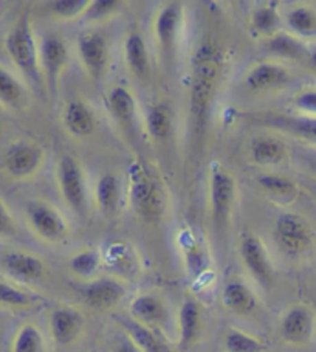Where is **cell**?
<instances>
[{"mask_svg": "<svg viewBox=\"0 0 316 352\" xmlns=\"http://www.w3.org/2000/svg\"><path fill=\"white\" fill-rule=\"evenodd\" d=\"M5 48L8 56L14 65L25 75L30 81L41 84V70L38 48H36L32 23L27 16H22L16 25L11 28L7 39H5Z\"/></svg>", "mask_w": 316, "mask_h": 352, "instance_id": "obj_1", "label": "cell"}, {"mask_svg": "<svg viewBox=\"0 0 316 352\" xmlns=\"http://www.w3.org/2000/svg\"><path fill=\"white\" fill-rule=\"evenodd\" d=\"M131 200L144 221H157L165 210V192L160 182L143 165L131 168Z\"/></svg>", "mask_w": 316, "mask_h": 352, "instance_id": "obj_2", "label": "cell"}, {"mask_svg": "<svg viewBox=\"0 0 316 352\" xmlns=\"http://www.w3.org/2000/svg\"><path fill=\"white\" fill-rule=\"evenodd\" d=\"M217 78V64L212 54L206 50L199 53L197 63L194 65L192 82H191V117L199 127H202L206 123L208 117L212 94L216 87Z\"/></svg>", "mask_w": 316, "mask_h": 352, "instance_id": "obj_3", "label": "cell"}, {"mask_svg": "<svg viewBox=\"0 0 316 352\" xmlns=\"http://www.w3.org/2000/svg\"><path fill=\"white\" fill-rule=\"evenodd\" d=\"M275 241L282 253L290 258H297L313 247L315 233L302 216L284 213L275 223Z\"/></svg>", "mask_w": 316, "mask_h": 352, "instance_id": "obj_4", "label": "cell"}, {"mask_svg": "<svg viewBox=\"0 0 316 352\" xmlns=\"http://www.w3.org/2000/svg\"><path fill=\"white\" fill-rule=\"evenodd\" d=\"M25 213L30 228L41 239L47 242H60L69 234V227H67L64 217L45 202H39V200L28 202Z\"/></svg>", "mask_w": 316, "mask_h": 352, "instance_id": "obj_5", "label": "cell"}, {"mask_svg": "<svg viewBox=\"0 0 316 352\" xmlns=\"http://www.w3.org/2000/svg\"><path fill=\"white\" fill-rule=\"evenodd\" d=\"M279 333L284 342L291 346L308 344L315 333V314L312 309L306 305L291 306L282 315Z\"/></svg>", "mask_w": 316, "mask_h": 352, "instance_id": "obj_6", "label": "cell"}, {"mask_svg": "<svg viewBox=\"0 0 316 352\" xmlns=\"http://www.w3.org/2000/svg\"><path fill=\"white\" fill-rule=\"evenodd\" d=\"M58 180L65 202L76 213L86 208V184L79 163L71 155H64L58 166Z\"/></svg>", "mask_w": 316, "mask_h": 352, "instance_id": "obj_7", "label": "cell"}, {"mask_svg": "<svg viewBox=\"0 0 316 352\" xmlns=\"http://www.w3.org/2000/svg\"><path fill=\"white\" fill-rule=\"evenodd\" d=\"M81 296L87 306L107 311L120 305L126 296V287L113 276L93 278L81 287Z\"/></svg>", "mask_w": 316, "mask_h": 352, "instance_id": "obj_8", "label": "cell"}, {"mask_svg": "<svg viewBox=\"0 0 316 352\" xmlns=\"http://www.w3.org/2000/svg\"><path fill=\"white\" fill-rule=\"evenodd\" d=\"M44 160L42 149L36 143H14L5 154V171L16 180H27L39 171Z\"/></svg>", "mask_w": 316, "mask_h": 352, "instance_id": "obj_9", "label": "cell"}, {"mask_svg": "<svg viewBox=\"0 0 316 352\" xmlns=\"http://www.w3.org/2000/svg\"><path fill=\"white\" fill-rule=\"evenodd\" d=\"M239 252L242 263L247 267L248 273L259 284H264V286L270 284L273 275H275V270H273L271 259L262 241L254 234H247L240 241Z\"/></svg>", "mask_w": 316, "mask_h": 352, "instance_id": "obj_10", "label": "cell"}, {"mask_svg": "<svg viewBox=\"0 0 316 352\" xmlns=\"http://www.w3.org/2000/svg\"><path fill=\"white\" fill-rule=\"evenodd\" d=\"M131 318L143 326L149 327L158 336H163L168 324V309L161 298L152 294L138 295L132 300L129 306Z\"/></svg>", "mask_w": 316, "mask_h": 352, "instance_id": "obj_11", "label": "cell"}, {"mask_svg": "<svg viewBox=\"0 0 316 352\" xmlns=\"http://www.w3.org/2000/svg\"><path fill=\"white\" fill-rule=\"evenodd\" d=\"M236 182L222 168L214 169L211 175V210L217 223L227 221L234 204Z\"/></svg>", "mask_w": 316, "mask_h": 352, "instance_id": "obj_12", "label": "cell"}, {"mask_svg": "<svg viewBox=\"0 0 316 352\" xmlns=\"http://www.w3.org/2000/svg\"><path fill=\"white\" fill-rule=\"evenodd\" d=\"M84 329V318L73 307H58L50 315V333L58 344H70Z\"/></svg>", "mask_w": 316, "mask_h": 352, "instance_id": "obj_13", "label": "cell"}, {"mask_svg": "<svg viewBox=\"0 0 316 352\" xmlns=\"http://www.w3.org/2000/svg\"><path fill=\"white\" fill-rule=\"evenodd\" d=\"M2 265L11 278L21 283H34L44 276L45 265L42 261L27 252H10L3 256Z\"/></svg>", "mask_w": 316, "mask_h": 352, "instance_id": "obj_14", "label": "cell"}, {"mask_svg": "<svg viewBox=\"0 0 316 352\" xmlns=\"http://www.w3.org/2000/svg\"><path fill=\"white\" fill-rule=\"evenodd\" d=\"M79 56H81L86 69L95 78L104 74L109 63V47L106 39L100 33H89L79 38L78 42Z\"/></svg>", "mask_w": 316, "mask_h": 352, "instance_id": "obj_15", "label": "cell"}, {"mask_svg": "<svg viewBox=\"0 0 316 352\" xmlns=\"http://www.w3.org/2000/svg\"><path fill=\"white\" fill-rule=\"evenodd\" d=\"M69 58L65 42L58 36H47L41 45V63L44 67L47 81L54 89L59 81L60 72L64 70Z\"/></svg>", "mask_w": 316, "mask_h": 352, "instance_id": "obj_16", "label": "cell"}, {"mask_svg": "<svg viewBox=\"0 0 316 352\" xmlns=\"http://www.w3.org/2000/svg\"><path fill=\"white\" fill-rule=\"evenodd\" d=\"M203 326V312L197 301L186 300L179 311V346L188 349L196 344Z\"/></svg>", "mask_w": 316, "mask_h": 352, "instance_id": "obj_17", "label": "cell"}, {"mask_svg": "<svg viewBox=\"0 0 316 352\" xmlns=\"http://www.w3.org/2000/svg\"><path fill=\"white\" fill-rule=\"evenodd\" d=\"M222 301L228 311L239 315L251 314L258 307L256 295L253 294V290L245 283L239 281V279H231L225 284L222 290Z\"/></svg>", "mask_w": 316, "mask_h": 352, "instance_id": "obj_18", "label": "cell"}, {"mask_svg": "<svg viewBox=\"0 0 316 352\" xmlns=\"http://www.w3.org/2000/svg\"><path fill=\"white\" fill-rule=\"evenodd\" d=\"M289 72L287 69H284L282 65L262 63L253 67V69L248 72L245 84L248 89L260 92V90H270L284 86V84L289 82Z\"/></svg>", "mask_w": 316, "mask_h": 352, "instance_id": "obj_19", "label": "cell"}, {"mask_svg": "<svg viewBox=\"0 0 316 352\" xmlns=\"http://www.w3.org/2000/svg\"><path fill=\"white\" fill-rule=\"evenodd\" d=\"M118 321L123 326L126 336L143 352H171V348L165 342V338L149 329V327L143 326L131 317H121Z\"/></svg>", "mask_w": 316, "mask_h": 352, "instance_id": "obj_20", "label": "cell"}, {"mask_svg": "<svg viewBox=\"0 0 316 352\" xmlns=\"http://www.w3.org/2000/svg\"><path fill=\"white\" fill-rule=\"evenodd\" d=\"M64 123L75 137H89L95 132L96 120L90 107L82 101H71L65 107Z\"/></svg>", "mask_w": 316, "mask_h": 352, "instance_id": "obj_21", "label": "cell"}, {"mask_svg": "<svg viewBox=\"0 0 316 352\" xmlns=\"http://www.w3.org/2000/svg\"><path fill=\"white\" fill-rule=\"evenodd\" d=\"M181 21V8L177 3H171L160 11L155 23V33L163 48H171L177 38Z\"/></svg>", "mask_w": 316, "mask_h": 352, "instance_id": "obj_22", "label": "cell"}, {"mask_svg": "<svg viewBox=\"0 0 316 352\" xmlns=\"http://www.w3.org/2000/svg\"><path fill=\"white\" fill-rule=\"evenodd\" d=\"M11 352H47L44 333L36 324H22L11 342Z\"/></svg>", "mask_w": 316, "mask_h": 352, "instance_id": "obj_23", "label": "cell"}, {"mask_svg": "<svg viewBox=\"0 0 316 352\" xmlns=\"http://www.w3.org/2000/svg\"><path fill=\"white\" fill-rule=\"evenodd\" d=\"M126 63L133 74L138 76H144L149 72V54L148 48L142 36L138 33H132L126 39L124 44Z\"/></svg>", "mask_w": 316, "mask_h": 352, "instance_id": "obj_24", "label": "cell"}, {"mask_svg": "<svg viewBox=\"0 0 316 352\" xmlns=\"http://www.w3.org/2000/svg\"><path fill=\"white\" fill-rule=\"evenodd\" d=\"M109 106L115 118L123 124H131L135 117V100L124 87H115L109 95Z\"/></svg>", "mask_w": 316, "mask_h": 352, "instance_id": "obj_25", "label": "cell"}, {"mask_svg": "<svg viewBox=\"0 0 316 352\" xmlns=\"http://www.w3.org/2000/svg\"><path fill=\"white\" fill-rule=\"evenodd\" d=\"M284 144L270 137L256 140L251 148V157L258 165H275V163H279L284 159Z\"/></svg>", "mask_w": 316, "mask_h": 352, "instance_id": "obj_26", "label": "cell"}, {"mask_svg": "<svg viewBox=\"0 0 316 352\" xmlns=\"http://www.w3.org/2000/svg\"><path fill=\"white\" fill-rule=\"evenodd\" d=\"M69 267L73 275H76L78 278L92 279L101 267V254L96 250H92V248L81 250L73 254Z\"/></svg>", "mask_w": 316, "mask_h": 352, "instance_id": "obj_27", "label": "cell"}, {"mask_svg": "<svg viewBox=\"0 0 316 352\" xmlns=\"http://www.w3.org/2000/svg\"><path fill=\"white\" fill-rule=\"evenodd\" d=\"M225 352H265L267 346L259 338L240 329H231L225 336Z\"/></svg>", "mask_w": 316, "mask_h": 352, "instance_id": "obj_28", "label": "cell"}, {"mask_svg": "<svg viewBox=\"0 0 316 352\" xmlns=\"http://www.w3.org/2000/svg\"><path fill=\"white\" fill-rule=\"evenodd\" d=\"M120 199V185L118 179L112 174H106L100 179L96 185V200H98L100 208L104 213H113L117 208Z\"/></svg>", "mask_w": 316, "mask_h": 352, "instance_id": "obj_29", "label": "cell"}, {"mask_svg": "<svg viewBox=\"0 0 316 352\" xmlns=\"http://www.w3.org/2000/svg\"><path fill=\"white\" fill-rule=\"evenodd\" d=\"M287 22L296 34L306 36V38L316 36V13L313 10L307 7L291 10L287 16Z\"/></svg>", "mask_w": 316, "mask_h": 352, "instance_id": "obj_30", "label": "cell"}, {"mask_svg": "<svg viewBox=\"0 0 316 352\" xmlns=\"http://www.w3.org/2000/svg\"><path fill=\"white\" fill-rule=\"evenodd\" d=\"M269 50L271 53L278 54V56L287 58V59H301L306 50H304V45L300 41L295 39L293 36L289 34H275L269 41Z\"/></svg>", "mask_w": 316, "mask_h": 352, "instance_id": "obj_31", "label": "cell"}, {"mask_svg": "<svg viewBox=\"0 0 316 352\" xmlns=\"http://www.w3.org/2000/svg\"><path fill=\"white\" fill-rule=\"evenodd\" d=\"M23 98V89L21 82L0 67V102L8 107H17L22 102Z\"/></svg>", "mask_w": 316, "mask_h": 352, "instance_id": "obj_32", "label": "cell"}, {"mask_svg": "<svg viewBox=\"0 0 316 352\" xmlns=\"http://www.w3.org/2000/svg\"><path fill=\"white\" fill-rule=\"evenodd\" d=\"M148 131L149 135L157 142L168 138L169 132H171V115L165 106H155L150 109L148 115Z\"/></svg>", "mask_w": 316, "mask_h": 352, "instance_id": "obj_33", "label": "cell"}, {"mask_svg": "<svg viewBox=\"0 0 316 352\" xmlns=\"http://www.w3.org/2000/svg\"><path fill=\"white\" fill-rule=\"evenodd\" d=\"M107 261L115 270H118L121 275H132L137 272V259L132 250L126 245H113L107 252Z\"/></svg>", "mask_w": 316, "mask_h": 352, "instance_id": "obj_34", "label": "cell"}, {"mask_svg": "<svg viewBox=\"0 0 316 352\" xmlns=\"http://www.w3.org/2000/svg\"><path fill=\"white\" fill-rule=\"evenodd\" d=\"M276 124L296 137L316 143V118H278Z\"/></svg>", "mask_w": 316, "mask_h": 352, "instance_id": "obj_35", "label": "cell"}, {"mask_svg": "<svg viewBox=\"0 0 316 352\" xmlns=\"http://www.w3.org/2000/svg\"><path fill=\"white\" fill-rule=\"evenodd\" d=\"M185 263L188 267V272H190L194 278H199L200 275H203L210 265L208 254H206L203 248L194 241L186 242Z\"/></svg>", "mask_w": 316, "mask_h": 352, "instance_id": "obj_36", "label": "cell"}, {"mask_svg": "<svg viewBox=\"0 0 316 352\" xmlns=\"http://www.w3.org/2000/svg\"><path fill=\"white\" fill-rule=\"evenodd\" d=\"M253 28L260 34H273L279 25V16L276 8L262 7L256 10L251 17Z\"/></svg>", "mask_w": 316, "mask_h": 352, "instance_id": "obj_37", "label": "cell"}, {"mask_svg": "<svg viewBox=\"0 0 316 352\" xmlns=\"http://www.w3.org/2000/svg\"><path fill=\"white\" fill-rule=\"evenodd\" d=\"M32 296L22 289L8 284L5 281H0V305L10 306V307H25L32 305Z\"/></svg>", "mask_w": 316, "mask_h": 352, "instance_id": "obj_38", "label": "cell"}, {"mask_svg": "<svg viewBox=\"0 0 316 352\" xmlns=\"http://www.w3.org/2000/svg\"><path fill=\"white\" fill-rule=\"evenodd\" d=\"M258 182L265 191L278 194V196H290V194H293L296 191V186L293 182L287 177H282V175L265 174V175H260Z\"/></svg>", "mask_w": 316, "mask_h": 352, "instance_id": "obj_39", "label": "cell"}, {"mask_svg": "<svg viewBox=\"0 0 316 352\" xmlns=\"http://www.w3.org/2000/svg\"><path fill=\"white\" fill-rule=\"evenodd\" d=\"M89 7V0H56L52 3V11L63 19H73V17L86 13Z\"/></svg>", "mask_w": 316, "mask_h": 352, "instance_id": "obj_40", "label": "cell"}, {"mask_svg": "<svg viewBox=\"0 0 316 352\" xmlns=\"http://www.w3.org/2000/svg\"><path fill=\"white\" fill-rule=\"evenodd\" d=\"M118 2L115 0H96V2L90 3L89 10L86 11L87 19L90 21H98V19H104L109 14H112L115 10L118 7Z\"/></svg>", "mask_w": 316, "mask_h": 352, "instance_id": "obj_41", "label": "cell"}, {"mask_svg": "<svg viewBox=\"0 0 316 352\" xmlns=\"http://www.w3.org/2000/svg\"><path fill=\"white\" fill-rule=\"evenodd\" d=\"M295 104L304 112L316 115V90H307L297 95Z\"/></svg>", "mask_w": 316, "mask_h": 352, "instance_id": "obj_42", "label": "cell"}, {"mask_svg": "<svg viewBox=\"0 0 316 352\" xmlns=\"http://www.w3.org/2000/svg\"><path fill=\"white\" fill-rule=\"evenodd\" d=\"M14 233V221L13 216L10 214V211L5 204L0 200V238H7Z\"/></svg>", "mask_w": 316, "mask_h": 352, "instance_id": "obj_43", "label": "cell"}, {"mask_svg": "<svg viewBox=\"0 0 316 352\" xmlns=\"http://www.w3.org/2000/svg\"><path fill=\"white\" fill-rule=\"evenodd\" d=\"M112 352H143L138 346L132 342L129 337H123L120 338L117 343H115Z\"/></svg>", "mask_w": 316, "mask_h": 352, "instance_id": "obj_44", "label": "cell"}, {"mask_svg": "<svg viewBox=\"0 0 316 352\" xmlns=\"http://www.w3.org/2000/svg\"><path fill=\"white\" fill-rule=\"evenodd\" d=\"M310 64H312V67L316 70V50L312 53V56H310Z\"/></svg>", "mask_w": 316, "mask_h": 352, "instance_id": "obj_45", "label": "cell"}, {"mask_svg": "<svg viewBox=\"0 0 316 352\" xmlns=\"http://www.w3.org/2000/svg\"><path fill=\"white\" fill-rule=\"evenodd\" d=\"M313 169H315V171H316V163H315V165H313Z\"/></svg>", "mask_w": 316, "mask_h": 352, "instance_id": "obj_46", "label": "cell"}]
</instances>
